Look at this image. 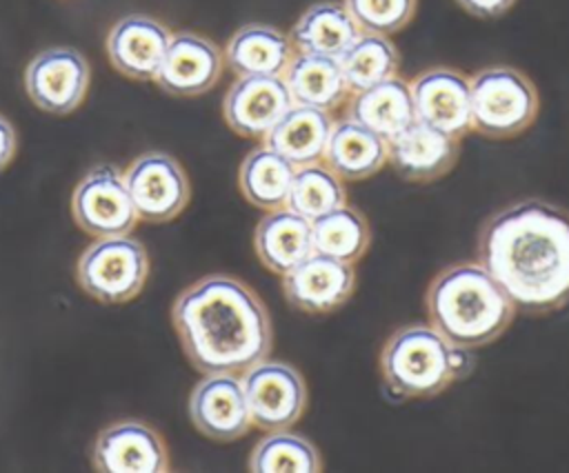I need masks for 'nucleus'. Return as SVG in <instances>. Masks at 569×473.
I'll return each instance as SVG.
<instances>
[{"label": "nucleus", "mask_w": 569, "mask_h": 473, "mask_svg": "<svg viewBox=\"0 0 569 473\" xmlns=\"http://www.w3.org/2000/svg\"><path fill=\"white\" fill-rule=\"evenodd\" d=\"M282 80L293 104L316 107L322 111L340 107L347 93H351L340 62L336 58L316 53H293L282 73Z\"/></svg>", "instance_id": "obj_24"}, {"label": "nucleus", "mask_w": 569, "mask_h": 473, "mask_svg": "<svg viewBox=\"0 0 569 473\" xmlns=\"http://www.w3.org/2000/svg\"><path fill=\"white\" fill-rule=\"evenodd\" d=\"M293 173L296 167L284 155L262 144L251 149L240 162L238 187L249 204L273 211L287 204Z\"/></svg>", "instance_id": "obj_26"}, {"label": "nucleus", "mask_w": 569, "mask_h": 473, "mask_svg": "<svg viewBox=\"0 0 569 473\" xmlns=\"http://www.w3.org/2000/svg\"><path fill=\"white\" fill-rule=\"evenodd\" d=\"M478 260L516 309L547 315L569 304V211L520 200L480 229Z\"/></svg>", "instance_id": "obj_1"}, {"label": "nucleus", "mask_w": 569, "mask_h": 473, "mask_svg": "<svg viewBox=\"0 0 569 473\" xmlns=\"http://www.w3.org/2000/svg\"><path fill=\"white\" fill-rule=\"evenodd\" d=\"M222 73V53L216 42L193 31L171 33L156 84L171 95H200L213 89Z\"/></svg>", "instance_id": "obj_15"}, {"label": "nucleus", "mask_w": 569, "mask_h": 473, "mask_svg": "<svg viewBox=\"0 0 569 473\" xmlns=\"http://www.w3.org/2000/svg\"><path fill=\"white\" fill-rule=\"evenodd\" d=\"M249 469L253 473H318L322 471V462L311 440L280 429L269 431L253 446Z\"/></svg>", "instance_id": "obj_30"}, {"label": "nucleus", "mask_w": 569, "mask_h": 473, "mask_svg": "<svg viewBox=\"0 0 569 473\" xmlns=\"http://www.w3.org/2000/svg\"><path fill=\"white\" fill-rule=\"evenodd\" d=\"M471 129L491 140H507L538 115V91L533 82L513 67H487L469 80Z\"/></svg>", "instance_id": "obj_5"}, {"label": "nucleus", "mask_w": 569, "mask_h": 473, "mask_svg": "<svg viewBox=\"0 0 569 473\" xmlns=\"http://www.w3.org/2000/svg\"><path fill=\"white\" fill-rule=\"evenodd\" d=\"M342 4L360 31L380 36L405 29L418 9V0H345Z\"/></svg>", "instance_id": "obj_31"}, {"label": "nucleus", "mask_w": 569, "mask_h": 473, "mask_svg": "<svg viewBox=\"0 0 569 473\" xmlns=\"http://www.w3.org/2000/svg\"><path fill=\"white\" fill-rule=\"evenodd\" d=\"M93 464L102 473H164L169 457L153 429L138 420H124L98 433Z\"/></svg>", "instance_id": "obj_17"}, {"label": "nucleus", "mask_w": 569, "mask_h": 473, "mask_svg": "<svg viewBox=\"0 0 569 473\" xmlns=\"http://www.w3.org/2000/svg\"><path fill=\"white\" fill-rule=\"evenodd\" d=\"M331 127L333 118L329 111L291 104L289 111L264 135V144L284 155L298 169L322 160Z\"/></svg>", "instance_id": "obj_22"}, {"label": "nucleus", "mask_w": 569, "mask_h": 473, "mask_svg": "<svg viewBox=\"0 0 569 473\" xmlns=\"http://www.w3.org/2000/svg\"><path fill=\"white\" fill-rule=\"evenodd\" d=\"M282 76H240L222 100V115L242 138H262L291 107Z\"/></svg>", "instance_id": "obj_14"}, {"label": "nucleus", "mask_w": 569, "mask_h": 473, "mask_svg": "<svg viewBox=\"0 0 569 473\" xmlns=\"http://www.w3.org/2000/svg\"><path fill=\"white\" fill-rule=\"evenodd\" d=\"M253 249L262 266L284 275L313 253L311 222L287 207L273 209L258 222Z\"/></svg>", "instance_id": "obj_19"}, {"label": "nucleus", "mask_w": 569, "mask_h": 473, "mask_svg": "<svg viewBox=\"0 0 569 473\" xmlns=\"http://www.w3.org/2000/svg\"><path fill=\"white\" fill-rule=\"evenodd\" d=\"M356 289L353 264L311 253L298 266L282 275L287 302L309 315H327L340 309Z\"/></svg>", "instance_id": "obj_11"}, {"label": "nucleus", "mask_w": 569, "mask_h": 473, "mask_svg": "<svg viewBox=\"0 0 569 473\" xmlns=\"http://www.w3.org/2000/svg\"><path fill=\"white\" fill-rule=\"evenodd\" d=\"M347 204L342 180L322 162L298 167L289 187L287 209L307 218L309 222Z\"/></svg>", "instance_id": "obj_29"}, {"label": "nucleus", "mask_w": 569, "mask_h": 473, "mask_svg": "<svg viewBox=\"0 0 569 473\" xmlns=\"http://www.w3.org/2000/svg\"><path fill=\"white\" fill-rule=\"evenodd\" d=\"M371 242L367 218L353 207H338L311 220L313 253L336 258L340 262H358Z\"/></svg>", "instance_id": "obj_27"}, {"label": "nucleus", "mask_w": 569, "mask_h": 473, "mask_svg": "<svg viewBox=\"0 0 569 473\" xmlns=\"http://www.w3.org/2000/svg\"><path fill=\"white\" fill-rule=\"evenodd\" d=\"M467 13L476 16V18H500L505 16L516 0H456Z\"/></svg>", "instance_id": "obj_32"}, {"label": "nucleus", "mask_w": 569, "mask_h": 473, "mask_svg": "<svg viewBox=\"0 0 569 473\" xmlns=\"http://www.w3.org/2000/svg\"><path fill=\"white\" fill-rule=\"evenodd\" d=\"M91 80L84 56L69 47L40 51L24 69V89L42 111L64 115L80 107Z\"/></svg>", "instance_id": "obj_10"}, {"label": "nucleus", "mask_w": 569, "mask_h": 473, "mask_svg": "<svg viewBox=\"0 0 569 473\" xmlns=\"http://www.w3.org/2000/svg\"><path fill=\"white\" fill-rule=\"evenodd\" d=\"M71 213L78 227L96 238L127 235L138 220L124 178L113 164H98L78 182Z\"/></svg>", "instance_id": "obj_8"}, {"label": "nucleus", "mask_w": 569, "mask_h": 473, "mask_svg": "<svg viewBox=\"0 0 569 473\" xmlns=\"http://www.w3.org/2000/svg\"><path fill=\"white\" fill-rule=\"evenodd\" d=\"M171 320L189 362L207 373H244L267 360L271 318L258 293L231 275H204L173 302Z\"/></svg>", "instance_id": "obj_2"}, {"label": "nucleus", "mask_w": 569, "mask_h": 473, "mask_svg": "<svg viewBox=\"0 0 569 473\" xmlns=\"http://www.w3.org/2000/svg\"><path fill=\"white\" fill-rule=\"evenodd\" d=\"M347 118L376 131L385 140L398 135L416 120L409 82L393 76L369 89L356 91L349 102Z\"/></svg>", "instance_id": "obj_23"}, {"label": "nucleus", "mask_w": 569, "mask_h": 473, "mask_svg": "<svg viewBox=\"0 0 569 473\" xmlns=\"http://www.w3.org/2000/svg\"><path fill=\"white\" fill-rule=\"evenodd\" d=\"M189 415L196 429L216 442H233L253 426L236 373H207L191 391Z\"/></svg>", "instance_id": "obj_12"}, {"label": "nucleus", "mask_w": 569, "mask_h": 473, "mask_svg": "<svg viewBox=\"0 0 569 473\" xmlns=\"http://www.w3.org/2000/svg\"><path fill=\"white\" fill-rule=\"evenodd\" d=\"M322 160L340 180H365L385 167L387 140L345 118L333 122Z\"/></svg>", "instance_id": "obj_21"}, {"label": "nucleus", "mask_w": 569, "mask_h": 473, "mask_svg": "<svg viewBox=\"0 0 569 473\" xmlns=\"http://www.w3.org/2000/svg\"><path fill=\"white\" fill-rule=\"evenodd\" d=\"M416 118L429 127L462 138L471 129L469 78L449 67H433L418 73L411 82Z\"/></svg>", "instance_id": "obj_13"}, {"label": "nucleus", "mask_w": 569, "mask_h": 473, "mask_svg": "<svg viewBox=\"0 0 569 473\" xmlns=\"http://www.w3.org/2000/svg\"><path fill=\"white\" fill-rule=\"evenodd\" d=\"M242 389L253 426L262 431L289 429L307 409V384L298 369L262 360L242 373Z\"/></svg>", "instance_id": "obj_7"}, {"label": "nucleus", "mask_w": 569, "mask_h": 473, "mask_svg": "<svg viewBox=\"0 0 569 473\" xmlns=\"http://www.w3.org/2000/svg\"><path fill=\"white\" fill-rule=\"evenodd\" d=\"M171 31L156 18L131 13L107 33V56L116 71L133 80H153L167 53Z\"/></svg>", "instance_id": "obj_18"}, {"label": "nucleus", "mask_w": 569, "mask_h": 473, "mask_svg": "<svg viewBox=\"0 0 569 473\" xmlns=\"http://www.w3.org/2000/svg\"><path fill=\"white\" fill-rule=\"evenodd\" d=\"M16 147H18V138L16 131L11 127V122L0 115V171L11 162V158L16 155Z\"/></svg>", "instance_id": "obj_33"}, {"label": "nucleus", "mask_w": 569, "mask_h": 473, "mask_svg": "<svg viewBox=\"0 0 569 473\" xmlns=\"http://www.w3.org/2000/svg\"><path fill=\"white\" fill-rule=\"evenodd\" d=\"M473 353L447 342L431 324L396 329L380 351V373L389 391L405 397H431L473 371Z\"/></svg>", "instance_id": "obj_4"}, {"label": "nucleus", "mask_w": 569, "mask_h": 473, "mask_svg": "<svg viewBox=\"0 0 569 473\" xmlns=\"http://www.w3.org/2000/svg\"><path fill=\"white\" fill-rule=\"evenodd\" d=\"M293 58L287 33L271 24L249 22L240 27L224 47V62L240 76H282Z\"/></svg>", "instance_id": "obj_20"}, {"label": "nucleus", "mask_w": 569, "mask_h": 473, "mask_svg": "<svg viewBox=\"0 0 569 473\" xmlns=\"http://www.w3.org/2000/svg\"><path fill=\"white\" fill-rule=\"evenodd\" d=\"M138 218L167 222L189 202V180L180 162L167 153L149 151L138 155L122 173Z\"/></svg>", "instance_id": "obj_9"}, {"label": "nucleus", "mask_w": 569, "mask_h": 473, "mask_svg": "<svg viewBox=\"0 0 569 473\" xmlns=\"http://www.w3.org/2000/svg\"><path fill=\"white\" fill-rule=\"evenodd\" d=\"M144 246L129 235L100 238L78 260V282L98 302L118 304L136 298L147 280Z\"/></svg>", "instance_id": "obj_6"}, {"label": "nucleus", "mask_w": 569, "mask_h": 473, "mask_svg": "<svg viewBox=\"0 0 569 473\" xmlns=\"http://www.w3.org/2000/svg\"><path fill=\"white\" fill-rule=\"evenodd\" d=\"M429 324L451 344L478 349L498 340L516 315L507 291L480 262L442 269L427 289Z\"/></svg>", "instance_id": "obj_3"}, {"label": "nucleus", "mask_w": 569, "mask_h": 473, "mask_svg": "<svg viewBox=\"0 0 569 473\" xmlns=\"http://www.w3.org/2000/svg\"><path fill=\"white\" fill-rule=\"evenodd\" d=\"M458 155V138H451L418 118L387 140V162L409 182H433L442 178L453 169Z\"/></svg>", "instance_id": "obj_16"}, {"label": "nucleus", "mask_w": 569, "mask_h": 473, "mask_svg": "<svg viewBox=\"0 0 569 473\" xmlns=\"http://www.w3.org/2000/svg\"><path fill=\"white\" fill-rule=\"evenodd\" d=\"M360 33V27L353 22L345 4L316 2L298 18L289 40L298 53H316L338 60Z\"/></svg>", "instance_id": "obj_25"}, {"label": "nucleus", "mask_w": 569, "mask_h": 473, "mask_svg": "<svg viewBox=\"0 0 569 473\" xmlns=\"http://www.w3.org/2000/svg\"><path fill=\"white\" fill-rule=\"evenodd\" d=\"M338 62L349 91L356 93L398 76L400 56L387 36L362 31Z\"/></svg>", "instance_id": "obj_28"}]
</instances>
